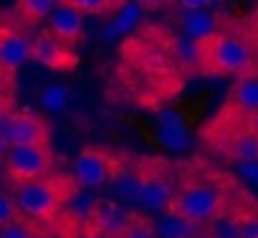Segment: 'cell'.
Masks as SVG:
<instances>
[{"label":"cell","instance_id":"cell-1","mask_svg":"<svg viewBox=\"0 0 258 238\" xmlns=\"http://www.w3.org/2000/svg\"><path fill=\"white\" fill-rule=\"evenodd\" d=\"M170 210L192 220L195 225H210L228 213V190L213 180H185L175 188Z\"/></svg>","mask_w":258,"mask_h":238},{"label":"cell","instance_id":"cell-2","mask_svg":"<svg viewBox=\"0 0 258 238\" xmlns=\"http://www.w3.org/2000/svg\"><path fill=\"white\" fill-rule=\"evenodd\" d=\"M200 66L208 74L220 76H248L253 69V48L243 36L218 31L200 41Z\"/></svg>","mask_w":258,"mask_h":238},{"label":"cell","instance_id":"cell-3","mask_svg":"<svg viewBox=\"0 0 258 238\" xmlns=\"http://www.w3.org/2000/svg\"><path fill=\"white\" fill-rule=\"evenodd\" d=\"M69 198H71V188L63 180H56V177H41V180L21 183L18 190H16L18 213H23L33 220L53 218Z\"/></svg>","mask_w":258,"mask_h":238},{"label":"cell","instance_id":"cell-4","mask_svg":"<svg viewBox=\"0 0 258 238\" xmlns=\"http://www.w3.org/2000/svg\"><path fill=\"white\" fill-rule=\"evenodd\" d=\"M119 170V160L101 147H84L74 160V183L84 190L104 188Z\"/></svg>","mask_w":258,"mask_h":238},{"label":"cell","instance_id":"cell-5","mask_svg":"<svg viewBox=\"0 0 258 238\" xmlns=\"http://www.w3.org/2000/svg\"><path fill=\"white\" fill-rule=\"evenodd\" d=\"M51 150L48 145H18L11 147L6 155V165L13 180L18 183H31V180H41L48 175L51 170Z\"/></svg>","mask_w":258,"mask_h":238},{"label":"cell","instance_id":"cell-6","mask_svg":"<svg viewBox=\"0 0 258 238\" xmlns=\"http://www.w3.org/2000/svg\"><path fill=\"white\" fill-rule=\"evenodd\" d=\"M175 198V185L172 180L160 172V170H142V185H140V195H137V205L145 213L160 215L165 210H170Z\"/></svg>","mask_w":258,"mask_h":238},{"label":"cell","instance_id":"cell-7","mask_svg":"<svg viewBox=\"0 0 258 238\" xmlns=\"http://www.w3.org/2000/svg\"><path fill=\"white\" fill-rule=\"evenodd\" d=\"M31 61H38L41 66L53 71H69L76 66V56L69 43L56 38L53 33H41L31 41Z\"/></svg>","mask_w":258,"mask_h":238},{"label":"cell","instance_id":"cell-8","mask_svg":"<svg viewBox=\"0 0 258 238\" xmlns=\"http://www.w3.org/2000/svg\"><path fill=\"white\" fill-rule=\"evenodd\" d=\"M6 140L11 147L18 145H48V125L33 111H16L8 116Z\"/></svg>","mask_w":258,"mask_h":238},{"label":"cell","instance_id":"cell-9","mask_svg":"<svg viewBox=\"0 0 258 238\" xmlns=\"http://www.w3.org/2000/svg\"><path fill=\"white\" fill-rule=\"evenodd\" d=\"M132 213L126 208H121L119 203H111V200H99L89 215V225L96 235L101 238H121V233L126 230V225L132 223Z\"/></svg>","mask_w":258,"mask_h":238},{"label":"cell","instance_id":"cell-10","mask_svg":"<svg viewBox=\"0 0 258 238\" xmlns=\"http://www.w3.org/2000/svg\"><path fill=\"white\" fill-rule=\"evenodd\" d=\"M28 61H31V41L13 28H0V69L6 74H13Z\"/></svg>","mask_w":258,"mask_h":238},{"label":"cell","instance_id":"cell-11","mask_svg":"<svg viewBox=\"0 0 258 238\" xmlns=\"http://www.w3.org/2000/svg\"><path fill=\"white\" fill-rule=\"evenodd\" d=\"M48 33H53L56 38H61L63 43H69V46H74V43H79L81 38H84V16L79 13V11H74V8H69V6H58L53 13H51V18H48Z\"/></svg>","mask_w":258,"mask_h":238},{"label":"cell","instance_id":"cell-12","mask_svg":"<svg viewBox=\"0 0 258 238\" xmlns=\"http://www.w3.org/2000/svg\"><path fill=\"white\" fill-rule=\"evenodd\" d=\"M157 140L167 150H185L190 145V130L180 111L167 109L157 116Z\"/></svg>","mask_w":258,"mask_h":238},{"label":"cell","instance_id":"cell-13","mask_svg":"<svg viewBox=\"0 0 258 238\" xmlns=\"http://www.w3.org/2000/svg\"><path fill=\"white\" fill-rule=\"evenodd\" d=\"M200 230V225H195L192 220L182 218L175 210H165L157 215L155 220V233L157 238H192Z\"/></svg>","mask_w":258,"mask_h":238},{"label":"cell","instance_id":"cell-14","mask_svg":"<svg viewBox=\"0 0 258 238\" xmlns=\"http://www.w3.org/2000/svg\"><path fill=\"white\" fill-rule=\"evenodd\" d=\"M230 106L238 109L240 114L250 116L258 111V79L255 76H240L230 91Z\"/></svg>","mask_w":258,"mask_h":238},{"label":"cell","instance_id":"cell-15","mask_svg":"<svg viewBox=\"0 0 258 238\" xmlns=\"http://www.w3.org/2000/svg\"><path fill=\"white\" fill-rule=\"evenodd\" d=\"M182 31L192 41H205L218 33V18L208 11H185L182 13Z\"/></svg>","mask_w":258,"mask_h":238},{"label":"cell","instance_id":"cell-16","mask_svg":"<svg viewBox=\"0 0 258 238\" xmlns=\"http://www.w3.org/2000/svg\"><path fill=\"white\" fill-rule=\"evenodd\" d=\"M228 157L235 162H258V135L248 127L235 130L228 137Z\"/></svg>","mask_w":258,"mask_h":238},{"label":"cell","instance_id":"cell-17","mask_svg":"<svg viewBox=\"0 0 258 238\" xmlns=\"http://www.w3.org/2000/svg\"><path fill=\"white\" fill-rule=\"evenodd\" d=\"M140 185H142V170H121L119 167L116 175L111 177V190L124 203H137Z\"/></svg>","mask_w":258,"mask_h":238},{"label":"cell","instance_id":"cell-18","mask_svg":"<svg viewBox=\"0 0 258 238\" xmlns=\"http://www.w3.org/2000/svg\"><path fill=\"white\" fill-rule=\"evenodd\" d=\"M145 8L137 3V0H132V3H126V6H121L119 11H116V18H114V23L106 28V38H111V36H119V33H126V31H132L135 26H137V21H140V13H142Z\"/></svg>","mask_w":258,"mask_h":238},{"label":"cell","instance_id":"cell-19","mask_svg":"<svg viewBox=\"0 0 258 238\" xmlns=\"http://www.w3.org/2000/svg\"><path fill=\"white\" fill-rule=\"evenodd\" d=\"M61 6V0H18V13L28 23H38L51 18V13Z\"/></svg>","mask_w":258,"mask_h":238},{"label":"cell","instance_id":"cell-20","mask_svg":"<svg viewBox=\"0 0 258 238\" xmlns=\"http://www.w3.org/2000/svg\"><path fill=\"white\" fill-rule=\"evenodd\" d=\"M61 3L79 11L81 16H109L116 11L114 0H61Z\"/></svg>","mask_w":258,"mask_h":238},{"label":"cell","instance_id":"cell-21","mask_svg":"<svg viewBox=\"0 0 258 238\" xmlns=\"http://www.w3.org/2000/svg\"><path fill=\"white\" fill-rule=\"evenodd\" d=\"M208 230L215 235V238H240V220H238V215H220V218H215L210 225H208Z\"/></svg>","mask_w":258,"mask_h":238},{"label":"cell","instance_id":"cell-22","mask_svg":"<svg viewBox=\"0 0 258 238\" xmlns=\"http://www.w3.org/2000/svg\"><path fill=\"white\" fill-rule=\"evenodd\" d=\"M69 101V91L61 86V84H53V86H46L41 91V106L48 109V111H61Z\"/></svg>","mask_w":258,"mask_h":238},{"label":"cell","instance_id":"cell-23","mask_svg":"<svg viewBox=\"0 0 258 238\" xmlns=\"http://www.w3.org/2000/svg\"><path fill=\"white\" fill-rule=\"evenodd\" d=\"M175 53H177V61L187 64V66H200V43L192 41V38H180L177 46H175Z\"/></svg>","mask_w":258,"mask_h":238},{"label":"cell","instance_id":"cell-24","mask_svg":"<svg viewBox=\"0 0 258 238\" xmlns=\"http://www.w3.org/2000/svg\"><path fill=\"white\" fill-rule=\"evenodd\" d=\"M121 238H157V233H155V223H150L147 218L135 215L132 223L126 225V230L121 233Z\"/></svg>","mask_w":258,"mask_h":238},{"label":"cell","instance_id":"cell-25","mask_svg":"<svg viewBox=\"0 0 258 238\" xmlns=\"http://www.w3.org/2000/svg\"><path fill=\"white\" fill-rule=\"evenodd\" d=\"M240 220V238H258V210L238 213Z\"/></svg>","mask_w":258,"mask_h":238},{"label":"cell","instance_id":"cell-26","mask_svg":"<svg viewBox=\"0 0 258 238\" xmlns=\"http://www.w3.org/2000/svg\"><path fill=\"white\" fill-rule=\"evenodd\" d=\"M0 238H38V235H36V230H33L31 225L13 220V223H8V225L0 228Z\"/></svg>","mask_w":258,"mask_h":238},{"label":"cell","instance_id":"cell-27","mask_svg":"<svg viewBox=\"0 0 258 238\" xmlns=\"http://www.w3.org/2000/svg\"><path fill=\"white\" fill-rule=\"evenodd\" d=\"M18 215V205H16V198L6 195V193H0V228L13 223Z\"/></svg>","mask_w":258,"mask_h":238},{"label":"cell","instance_id":"cell-28","mask_svg":"<svg viewBox=\"0 0 258 238\" xmlns=\"http://www.w3.org/2000/svg\"><path fill=\"white\" fill-rule=\"evenodd\" d=\"M175 3H177L182 11H208L210 6L220 3V0H175Z\"/></svg>","mask_w":258,"mask_h":238},{"label":"cell","instance_id":"cell-29","mask_svg":"<svg viewBox=\"0 0 258 238\" xmlns=\"http://www.w3.org/2000/svg\"><path fill=\"white\" fill-rule=\"evenodd\" d=\"M240 175L250 183H258V162H240Z\"/></svg>","mask_w":258,"mask_h":238},{"label":"cell","instance_id":"cell-30","mask_svg":"<svg viewBox=\"0 0 258 238\" xmlns=\"http://www.w3.org/2000/svg\"><path fill=\"white\" fill-rule=\"evenodd\" d=\"M137 3H140L145 11H157V8H165L170 0H137Z\"/></svg>","mask_w":258,"mask_h":238},{"label":"cell","instance_id":"cell-31","mask_svg":"<svg viewBox=\"0 0 258 238\" xmlns=\"http://www.w3.org/2000/svg\"><path fill=\"white\" fill-rule=\"evenodd\" d=\"M245 127H248L250 132H255V135H258V111H255V114H250V116H245Z\"/></svg>","mask_w":258,"mask_h":238},{"label":"cell","instance_id":"cell-32","mask_svg":"<svg viewBox=\"0 0 258 238\" xmlns=\"http://www.w3.org/2000/svg\"><path fill=\"white\" fill-rule=\"evenodd\" d=\"M8 150H11V142H8L3 135H0V160H3V157L8 155Z\"/></svg>","mask_w":258,"mask_h":238},{"label":"cell","instance_id":"cell-33","mask_svg":"<svg viewBox=\"0 0 258 238\" xmlns=\"http://www.w3.org/2000/svg\"><path fill=\"white\" fill-rule=\"evenodd\" d=\"M192 238H215V235H213V233H210L208 228H200V230H198V233H195Z\"/></svg>","mask_w":258,"mask_h":238},{"label":"cell","instance_id":"cell-34","mask_svg":"<svg viewBox=\"0 0 258 238\" xmlns=\"http://www.w3.org/2000/svg\"><path fill=\"white\" fill-rule=\"evenodd\" d=\"M126 3H132V0H114V6H116V11H119L121 6H126Z\"/></svg>","mask_w":258,"mask_h":238},{"label":"cell","instance_id":"cell-35","mask_svg":"<svg viewBox=\"0 0 258 238\" xmlns=\"http://www.w3.org/2000/svg\"><path fill=\"white\" fill-rule=\"evenodd\" d=\"M253 23H255V28H258V8H255V13H253Z\"/></svg>","mask_w":258,"mask_h":238},{"label":"cell","instance_id":"cell-36","mask_svg":"<svg viewBox=\"0 0 258 238\" xmlns=\"http://www.w3.org/2000/svg\"><path fill=\"white\" fill-rule=\"evenodd\" d=\"M3 76H6V71H3V69H0V84H3Z\"/></svg>","mask_w":258,"mask_h":238}]
</instances>
